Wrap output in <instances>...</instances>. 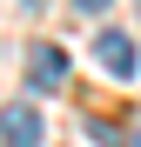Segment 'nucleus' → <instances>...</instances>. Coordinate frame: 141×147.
Masks as SVG:
<instances>
[{
  "instance_id": "f257e3e1",
  "label": "nucleus",
  "mask_w": 141,
  "mask_h": 147,
  "mask_svg": "<svg viewBox=\"0 0 141 147\" xmlns=\"http://www.w3.org/2000/svg\"><path fill=\"white\" fill-rule=\"evenodd\" d=\"M94 60H101V74H114V80H134V67H141L134 40L121 27H101V34H94Z\"/></svg>"
},
{
  "instance_id": "f03ea898",
  "label": "nucleus",
  "mask_w": 141,
  "mask_h": 147,
  "mask_svg": "<svg viewBox=\"0 0 141 147\" xmlns=\"http://www.w3.org/2000/svg\"><path fill=\"white\" fill-rule=\"evenodd\" d=\"M27 87H40V94H61L67 87V47H54V40L27 47Z\"/></svg>"
},
{
  "instance_id": "7ed1b4c3",
  "label": "nucleus",
  "mask_w": 141,
  "mask_h": 147,
  "mask_svg": "<svg viewBox=\"0 0 141 147\" xmlns=\"http://www.w3.org/2000/svg\"><path fill=\"white\" fill-rule=\"evenodd\" d=\"M0 147H40V114H34L27 100L0 107Z\"/></svg>"
},
{
  "instance_id": "20e7f679",
  "label": "nucleus",
  "mask_w": 141,
  "mask_h": 147,
  "mask_svg": "<svg viewBox=\"0 0 141 147\" xmlns=\"http://www.w3.org/2000/svg\"><path fill=\"white\" fill-rule=\"evenodd\" d=\"M74 7H81V13H101V7H108V0H74Z\"/></svg>"
},
{
  "instance_id": "39448f33",
  "label": "nucleus",
  "mask_w": 141,
  "mask_h": 147,
  "mask_svg": "<svg viewBox=\"0 0 141 147\" xmlns=\"http://www.w3.org/2000/svg\"><path fill=\"white\" fill-rule=\"evenodd\" d=\"M20 7H47V0H20Z\"/></svg>"
},
{
  "instance_id": "423d86ee",
  "label": "nucleus",
  "mask_w": 141,
  "mask_h": 147,
  "mask_svg": "<svg viewBox=\"0 0 141 147\" xmlns=\"http://www.w3.org/2000/svg\"><path fill=\"white\" fill-rule=\"evenodd\" d=\"M134 147H141V134H134Z\"/></svg>"
}]
</instances>
